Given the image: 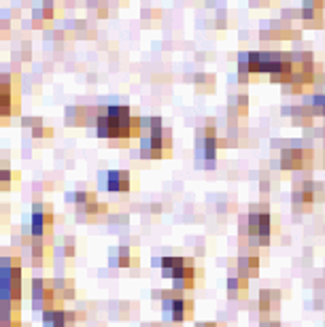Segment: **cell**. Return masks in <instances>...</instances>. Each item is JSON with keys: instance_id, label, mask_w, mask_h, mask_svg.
Returning <instances> with one entry per match:
<instances>
[{"instance_id": "obj_20", "label": "cell", "mask_w": 325, "mask_h": 327, "mask_svg": "<svg viewBox=\"0 0 325 327\" xmlns=\"http://www.w3.org/2000/svg\"><path fill=\"white\" fill-rule=\"evenodd\" d=\"M47 289H51V278L47 276H32L30 278V295H39Z\"/></svg>"}, {"instance_id": "obj_17", "label": "cell", "mask_w": 325, "mask_h": 327, "mask_svg": "<svg viewBox=\"0 0 325 327\" xmlns=\"http://www.w3.org/2000/svg\"><path fill=\"white\" fill-rule=\"evenodd\" d=\"M187 259H189V257H179V255L164 257V259L160 261L162 276H164V278H172V276H174V272H176L179 268H183V265L187 263Z\"/></svg>"}, {"instance_id": "obj_27", "label": "cell", "mask_w": 325, "mask_h": 327, "mask_svg": "<svg viewBox=\"0 0 325 327\" xmlns=\"http://www.w3.org/2000/svg\"><path fill=\"white\" fill-rule=\"evenodd\" d=\"M0 225H3V213H0ZM0 229H3V227H0Z\"/></svg>"}, {"instance_id": "obj_3", "label": "cell", "mask_w": 325, "mask_h": 327, "mask_svg": "<svg viewBox=\"0 0 325 327\" xmlns=\"http://www.w3.org/2000/svg\"><path fill=\"white\" fill-rule=\"evenodd\" d=\"M217 149H219V140H217V136H215L213 121H209L206 126H202L196 132V166L215 168Z\"/></svg>"}, {"instance_id": "obj_1", "label": "cell", "mask_w": 325, "mask_h": 327, "mask_svg": "<svg viewBox=\"0 0 325 327\" xmlns=\"http://www.w3.org/2000/svg\"><path fill=\"white\" fill-rule=\"evenodd\" d=\"M162 312L166 323L183 325L194 319V300L185 298L181 291L174 289H164L162 291Z\"/></svg>"}, {"instance_id": "obj_22", "label": "cell", "mask_w": 325, "mask_h": 327, "mask_svg": "<svg viewBox=\"0 0 325 327\" xmlns=\"http://www.w3.org/2000/svg\"><path fill=\"white\" fill-rule=\"evenodd\" d=\"M21 124L26 126V128H32V130H34V128L43 126V119H41V117H23V119H21Z\"/></svg>"}, {"instance_id": "obj_6", "label": "cell", "mask_w": 325, "mask_h": 327, "mask_svg": "<svg viewBox=\"0 0 325 327\" xmlns=\"http://www.w3.org/2000/svg\"><path fill=\"white\" fill-rule=\"evenodd\" d=\"M51 238V236H49ZM49 238H39L34 236L32 238V245L28 247V253H30V263L34 268H49L53 265V242H49Z\"/></svg>"}, {"instance_id": "obj_7", "label": "cell", "mask_w": 325, "mask_h": 327, "mask_svg": "<svg viewBox=\"0 0 325 327\" xmlns=\"http://www.w3.org/2000/svg\"><path fill=\"white\" fill-rule=\"evenodd\" d=\"M312 160V151L302 147H285L281 151V168L283 170H302Z\"/></svg>"}, {"instance_id": "obj_26", "label": "cell", "mask_w": 325, "mask_h": 327, "mask_svg": "<svg viewBox=\"0 0 325 327\" xmlns=\"http://www.w3.org/2000/svg\"><path fill=\"white\" fill-rule=\"evenodd\" d=\"M140 327H162V325L160 323H142Z\"/></svg>"}, {"instance_id": "obj_9", "label": "cell", "mask_w": 325, "mask_h": 327, "mask_svg": "<svg viewBox=\"0 0 325 327\" xmlns=\"http://www.w3.org/2000/svg\"><path fill=\"white\" fill-rule=\"evenodd\" d=\"M0 276H5V278H23L21 257L15 255L11 249H3V255H0Z\"/></svg>"}, {"instance_id": "obj_14", "label": "cell", "mask_w": 325, "mask_h": 327, "mask_svg": "<svg viewBox=\"0 0 325 327\" xmlns=\"http://www.w3.org/2000/svg\"><path fill=\"white\" fill-rule=\"evenodd\" d=\"M281 304V291H274V289H263L259 293V300H257V306H259V312L263 317H268L270 312H274Z\"/></svg>"}, {"instance_id": "obj_25", "label": "cell", "mask_w": 325, "mask_h": 327, "mask_svg": "<svg viewBox=\"0 0 325 327\" xmlns=\"http://www.w3.org/2000/svg\"><path fill=\"white\" fill-rule=\"evenodd\" d=\"M162 211V204H153V206H151V213H155V215H158Z\"/></svg>"}, {"instance_id": "obj_4", "label": "cell", "mask_w": 325, "mask_h": 327, "mask_svg": "<svg viewBox=\"0 0 325 327\" xmlns=\"http://www.w3.org/2000/svg\"><path fill=\"white\" fill-rule=\"evenodd\" d=\"M30 232L32 236L39 238H49L53 234V225H55V215H53V206L49 202L36 200L30 209Z\"/></svg>"}, {"instance_id": "obj_8", "label": "cell", "mask_w": 325, "mask_h": 327, "mask_svg": "<svg viewBox=\"0 0 325 327\" xmlns=\"http://www.w3.org/2000/svg\"><path fill=\"white\" fill-rule=\"evenodd\" d=\"M138 261L140 257L136 247L122 245L108 251V265H113V268H136Z\"/></svg>"}, {"instance_id": "obj_12", "label": "cell", "mask_w": 325, "mask_h": 327, "mask_svg": "<svg viewBox=\"0 0 325 327\" xmlns=\"http://www.w3.org/2000/svg\"><path fill=\"white\" fill-rule=\"evenodd\" d=\"M234 272L245 278H255L259 274V257L257 255H240L234 261Z\"/></svg>"}, {"instance_id": "obj_28", "label": "cell", "mask_w": 325, "mask_h": 327, "mask_svg": "<svg viewBox=\"0 0 325 327\" xmlns=\"http://www.w3.org/2000/svg\"><path fill=\"white\" fill-rule=\"evenodd\" d=\"M0 206H3V204H0Z\"/></svg>"}, {"instance_id": "obj_5", "label": "cell", "mask_w": 325, "mask_h": 327, "mask_svg": "<svg viewBox=\"0 0 325 327\" xmlns=\"http://www.w3.org/2000/svg\"><path fill=\"white\" fill-rule=\"evenodd\" d=\"M100 185L102 189L111 193H130L136 189V176L130 170H108L100 174Z\"/></svg>"}, {"instance_id": "obj_11", "label": "cell", "mask_w": 325, "mask_h": 327, "mask_svg": "<svg viewBox=\"0 0 325 327\" xmlns=\"http://www.w3.org/2000/svg\"><path fill=\"white\" fill-rule=\"evenodd\" d=\"M21 295H23V278L0 276V300L21 302Z\"/></svg>"}, {"instance_id": "obj_21", "label": "cell", "mask_w": 325, "mask_h": 327, "mask_svg": "<svg viewBox=\"0 0 325 327\" xmlns=\"http://www.w3.org/2000/svg\"><path fill=\"white\" fill-rule=\"evenodd\" d=\"M51 134H53V130H51V128H45V124H43V126H39V128H34V130H32V136H34V138H45V136H47V138H49Z\"/></svg>"}, {"instance_id": "obj_10", "label": "cell", "mask_w": 325, "mask_h": 327, "mask_svg": "<svg viewBox=\"0 0 325 327\" xmlns=\"http://www.w3.org/2000/svg\"><path fill=\"white\" fill-rule=\"evenodd\" d=\"M106 213H108V204L96 200V202L85 204V206H77L75 209V219L79 223H94L98 217H102Z\"/></svg>"}, {"instance_id": "obj_16", "label": "cell", "mask_w": 325, "mask_h": 327, "mask_svg": "<svg viewBox=\"0 0 325 327\" xmlns=\"http://www.w3.org/2000/svg\"><path fill=\"white\" fill-rule=\"evenodd\" d=\"M249 289V278L240 276V274H230L227 276V291H230V298H245Z\"/></svg>"}, {"instance_id": "obj_2", "label": "cell", "mask_w": 325, "mask_h": 327, "mask_svg": "<svg viewBox=\"0 0 325 327\" xmlns=\"http://www.w3.org/2000/svg\"><path fill=\"white\" fill-rule=\"evenodd\" d=\"M172 149V138H170V130L168 128H155L149 134L140 136V157L144 160H162V157H170Z\"/></svg>"}, {"instance_id": "obj_15", "label": "cell", "mask_w": 325, "mask_h": 327, "mask_svg": "<svg viewBox=\"0 0 325 327\" xmlns=\"http://www.w3.org/2000/svg\"><path fill=\"white\" fill-rule=\"evenodd\" d=\"M43 327H68L66 321V308H51L43 312Z\"/></svg>"}, {"instance_id": "obj_13", "label": "cell", "mask_w": 325, "mask_h": 327, "mask_svg": "<svg viewBox=\"0 0 325 327\" xmlns=\"http://www.w3.org/2000/svg\"><path fill=\"white\" fill-rule=\"evenodd\" d=\"M51 287H53V291H55L60 298H62L64 302L77 298L75 281H72L70 276H53V278H51Z\"/></svg>"}, {"instance_id": "obj_24", "label": "cell", "mask_w": 325, "mask_h": 327, "mask_svg": "<svg viewBox=\"0 0 325 327\" xmlns=\"http://www.w3.org/2000/svg\"><path fill=\"white\" fill-rule=\"evenodd\" d=\"M198 327H223V325H219V323H200Z\"/></svg>"}, {"instance_id": "obj_18", "label": "cell", "mask_w": 325, "mask_h": 327, "mask_svg": "<svg viewBox=\"0 0 325 327\" xmlns=\"http://www.w3.org/2000/svg\"><path fill=\"white\" fill-rule=\"evenodd\" d=\"M19 179H21V176H19L17 170H11L9 166H7V168H0V193L9 191L13 185H17Z\"/></svg>"}, {"instance_id": "obj_19", "label": "cell", "mask_w": 325, "mask_h": 327, "mask_svg": "<svg viewBox=\"0 0 325 327\" xmlns=\"http://www.w3.org/2000/svg\"><path fill=\"white\" fill-rule=\"evenodd\" d=\"M77 249H79V240L75 236H64L60 240V255H62V259H72L77 255Z\"/></svg>"}, {"instance_id": "obj_23", "label": "cell", "mask_w": 325, "mask_h": 327, "mask_svg": "<svg viewBox=\"0 0 325 327\" xmlns=\"http://www.w3.org/2000/svg\"><path fill=\"white\" fill-rule=\"evenodd\" d=\"M261 327H281V323L279 321H263Z\"/></svg>"}]
</instances>
